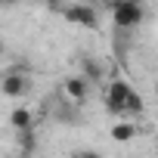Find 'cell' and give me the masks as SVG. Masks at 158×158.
Segmentation results:
<instances>
[{"mask_svg": "<svg viewBox=\"0 0 158 158\" xmlns=\"http://www.w3.org/2000/svg\"><path fill=\"white\" fill-rule=\"evenodd\" d=\"M130 96H133V87H130V84L124 81V77H112V81L106 84L102 102H106V109H109L112 115L124 118V112H127V102H130Z\"/></svg>", "mask_w": 158, "mask_h": 158, "instance_id": "1", "label": "cell"}, {"mask_svg": "<svg viewBox=\"0 0 158 158\" xmlns=\"http://www.w3.org/2000/svg\"><path fill=\"white\" fill-rule=\"evenodd\" d=\"M143 16H146V10H143L139 0H118L112 6V22L118 31H133L143 22Z\"/></svg>", "mask_w": 158, "mask_h": 158, "instance_id": "2", "label": "cell"}, {"mask_svg": "<svg viewBox=\"0 0 158 158\" xmlns=\"http://www.w3.org/2000/svg\"><path fill=\"white\" fill-rule=\"evenodd\" d=\"M62 19L68 25H81V28H99V13L87 3H68L62 6Z\"/></svg>", "mask_w": 158, "mask_h": 158, "instance_id": "3", "label": "cell"}, {"mask_svg": "<svg viewBox=\"0 0 158 158\" xmlns=\"http://www.w3.org/2000/svg\"><path fill=\"white\" fill-rule=\"evenodd\" d=\"M87 93H90V81H87L84 71L68 74L65 81H62V96H65L71 106H84V102H87Z\"/></svg>", "mask_w": 158, "mask_h": 158, "instance_id": "4", "label": "cell"}, {"mask_svg": "<svg viewBox=\"0 0 158 158\" xmlns=\"http://www.w3.org/2000/svg\"><path fill=\"white\" fill-rule=\"evenodd\" d=\"M0 90H3L6 99H22V96L31 90V77H28L25 71H3Z\"/></svg>", "mask_w": 158, "mask_h": 158, "instance_id": "5", "label": "cell"}, {"mask_svg": "<svg viewBox=\"0 0 158 158\" xmlns=\"http://www.w3.org/2000/svg\"><path fill=\"white\" fill-rule=\"evenodd\" d=\"M77 62H81V71L87 74V81H90V84H99V81H106V68H102V62H99L96 56H87V53H84Z\"/></svg>", "mask_w": 158, "mask_h": 158, "instance_id": "6", "label": "cell"}, {"mask_svg": "<svg viewBox=\"0 0 158 158\" xmlns=\"http://www.w3.org/2000/svg\"><path fill=\"white\" fill-rule=\"evenodd\" d=\"M109 133H112V139H115V143H130V139L136 136V124H133L130 118H118V121L112 124V130H109Z\"/></svg>", "mask_w": 158, "mask_h": 158, "instance_id": "7", "label": "cell"}, {"mask_svg": "<svg viewBox=\"0 0 158 158\" xmlns=\"http://www.w3.org/2000/svg\"><path fill=\"white\" fill-rule=\"evenodd\" d=\"M10 124H13L16 133L34 130V115H31V109H13V112H10Z\"/></svg>", "mask_w": 158, "mask_h": 158, "instance_id": "8", "label": "cell"}, {"mask_svg": "<svg viewBox=\"0 0 158 158\" xmlns=\"http://www.w3.org/2000/svg\"><path fill=\"white\" fill-rule=\"evenodd\" d=\"M44 3H47L50 10H59V13H62V0H44Z\"/></svg>", "mask_w": 158, "mask_h": 158, "instance_id": "9", "label": "cell"}, {"mask_svg": "<svg viewBox=\"0 0 158 158\" xmlns=\"http://www.w3.org/2000/svg\"><path fill=\"white\" fill-rule=\"evenodd\" d=\"M102 3H106V6H109V10H112V6H115V3H118V0H102Z\"/></svg>", "mask_w": 158, "mask_h": 158, "instance_id": "10", "label": "cell"}, {"mask_svg": "<svg viewBox=\"0 0 158 158\" xmlns=\"http://www.w3.org/2000/svg\"><path fill=\"white\" fill-rule=\"evenodd\" d=\"M0 3H16V0H0Z\"/></svg>", "mask_w": 158, "mask_h": 158, "instance_id": "11", "label": "cell"}, {"mask_svg": "<svg viewBox=\"0 0 158 158\" xmlns=\"http://www.w3.org/2000/svg\"><path fill=\"white\" fill-rule=\"evenodd\" d=\"M155 93H158V87H155Z\"/></svg>", "mask_w": 158, "mask_h": 158, "instance_id": "12", "label": "cell"}]
</instances>
